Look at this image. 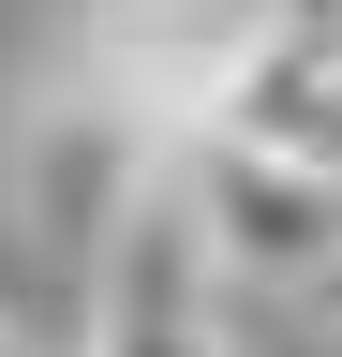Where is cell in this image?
I'll list each match as a JSON object with an SVG mask.
<instances>
[{
  "instance_id": "cell-1",
  "label": "cell",
  "mask_w": 342,
  "mask_h": 357,
  "mask_svg": "<svg viewBox=\"0 0 342 357\" xmlns=\"http://www.w3.org/2000/svg\"><path fill=\"white\" fill-rule=\"evenodd\" d=\"M253 45H268L253 0H75L60 75L90 89V105H119L149 149H194V134L224 119V89H238Z\"/></svg>"
},
{
  "instance_id": "cell-2",
  "label": "cell",
  "mask_w": 342,
  "mask_h": 357,
  "mask_svg": "<svg viewBox=\"0 0 342 357\" xmlns=\"http://www.w3.org/2000/svg\"><path fill=\"white\" fill-rule=\"evenodd\" d=\"M75 357H253L238 328V283L208 268L179 178H149L119 208V238L90 253V312H75Z\"/></svg>"
},
{
  "instance_id": "cell-3",
  "label": "cell",
  "mask_w": 342,
  "mask_h": 357,
  "mask_svg": "<svg viewBox=\"0 0 342 357\" xmlns=\"http://www.w3.org/2000/svg\"><path fill=\"white\" fill-rule=\"evenodd\" d=\"M164 178H179V208H194V238L224 283H327L342 268V178L327 164H297V149H253V134H194V149H164Z\"/></svg>"
},
{
  "instance_id": "cell-4",
  "label": "cell",
  "mask_w": 342,
  "mask_h": 357,
  "mask_svg": "<svg viewBox=\"0 0 342 357\" xmlns=\"http://www.w3.org/2000/svg\"><path fill=\"white\" fill-rule=\"evenodd\" d=\"M149 178H164V149H149L119 105H90L75 75H45V89L15 105V134H0V194H15V238H30V253H60V268H90Z\"/></svg>"
},
{
  "instance_id": "cell-5",
  "label": "cell",
  "mask_w": 342,
  "mask_h": 357,
  "mask_svg": "<svg viewBox=\"0 0 342 357\" xmlns=\"http://www.w3.org/2000/svg\"><path fill=\"white\" fill-rule=\"evenodd\" d=\"M208 134H253V149H297V164L342 178V60H327V45H253Z\"/></svg>"
},
{
  "instance_id": "cell-6",
  "label": "cell",
  "mask_w": 342,
  "mask_h": 357,
  "mask_svg": "<svg viewBox=\"0 0 342 357\" xmlns=\"http://www.w3.org/2000/svg\"><path fill=\"white\" fill-rule=\"evenodd\" d=\"M253 15H268V45H327L342 60V0H253Z\"/></svg>"
},
{
  "instance_id": "cell-7",
  "label": "cell",
  "mask_w": 342,
  "mask_h": 357,
  "mask_svg": "<svg viewBox=\"0 0 342 357\" xmlns=\"http://www.w3.org/2000/svg\"><path fill=\"white\" fill-rule=\"evenodd\" d=\"M0 357H45V342H30V328H15V312H0Z\"/></svg>"
}]
</instances>
